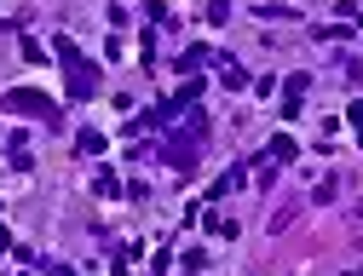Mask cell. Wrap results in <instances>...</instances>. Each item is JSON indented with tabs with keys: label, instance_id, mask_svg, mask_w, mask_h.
Masks as SVG:
<instances>
[{
	"label": "cell",
	"instance_id": "6da1fadb",
	"mask_svg": "<svg viewBox=\"0 0 363 276\" xmlns=\"http://www.w3.org/2000/svg\"><path fill=\"white\" fill-rule=\"evenodd\" d=\"M202 144H208V115H191L185 127H167V144H162V156H167L173 167H191V161L202 156Z\"/></svg>",
	"mask_w": 363,
	"mask_h": 276
},
{
	"label": "cell",
	"instance_id": "7a4b0ae2",
	"mask_svg": "<svg viewBox=\"0 0 363 276\" xmlns=\"http://www.w3.org/2000/svg\"><path fill=\"white\" fill-rule=\"evenodd\" d=\"M58 64H64V75H69V98H93V92H99V64L81 58L75 40H58Z\"/></svg>",
	"mask_w": 363,
	"mask_h": 276
},
{
	"label": "cell",
	"instance_id": "3957f363",
	"mask_svg": "<svg viewBox=\"0 0 363 276\" xmlns=\"http://www.w3.org/2000/svg\"><path fill=\"white\" fill-rule=\"evenodd\" d=\"M0 110H23V115H40V121H58V110L40 98V92H6V98H0Z\"/></svg>",
	"mask_w": 363,
	"mask_h": 276
},
{
	"label": "cell",
	"instance_id": "277c9868",
	"mask_svg": "<svg viewBox=\"0 0 363 276\" xmlns=\"http://www.w3.org/2000/svg\"><path fill=\"white\" fill-rule=\"evenodd\" d=\"M75 150H81V156H99V150H104V132H93V127H86V132L75 138Z\"/></svg>",
	"mask_w": 363,
	"mask_h": 276
},
{
	"label": "cell",
	"instance_id": "5b68a950",
	"mask_svg": "<svg viewBox=\"0 0 363 276\" xmlns=\"http://www.w3.org/2000/svg\"><path fill=\"white\" fill-rule=\"evenodd\" d=\"M306 86H311V81H306V75H289V98H283V110H289V115H294V110H300V92H306Z\"/></svg>",
	"mask_w": 363,
	"mask_h": 276
},
{
	"label": "cell",
	"instance_id": "8992f818",
	"mask_svg": "<svg viewBox=\"0 0 363 276\" xmlns=\"http://www.w3.org/2000/svg\"><path fill=\"white\" fill-rule=\"evenodd\" d=\"M219 75H225V86H231V92H242V81H248V75H242L231 58H219Z\"/></svg>",
	"mask_w": 363,
	"mask_h": 276
},
{
	"label": "cell",
	"instance_id": "52a82bcc",
	"mask_svg": "<svg viewBox=\"0 0 363 276\" xmlns=\"http://www.w3.org/2000/svg\"><path fill=\"white\" fill-rule=\"evenodd\" d=\"M93 190H99V196H121V178H116V173H110V167H104V173H99V178H93Z\"/></svg>",
	"mask_w": 363,
	"mask_h": 276
},
{
	"label": "cell",
	"instance_id": "ba28073f",
	"mask_svg": "<svg viewBox=\"0 0 363 276\" xmlns=\"http://www.w3.org/2000/svg\"><path fill=\"white\" fill-rule=\"evenodd\" d=\"M213 52H208V46H196V52H185V58H179V69H196V64H208Z\"/></svg>",
	"mask_w": 363,
	"mask_h": 276
},
{
	"label": "cell",
	"instance_id": "9c48e42d",
	"mask_svg": "<svg viewBox=\"0 0 363 276\" xmlns=\"http://www.w3.org/2000/svg\"><path fill=\"white\" fill-rule=\"evenodd\" d=\"M352 127H357V132H363V104H352Z\"/></svg>",
	"mask_w": 363,
	"mask_h": 276
},
{
	"label": "cell",
	"instance_id": "30bf717a",
	"mask_svg": "<svg viewBox=\"0 0 363 276\" xmlns=\"http://www.w3.org/2000/svg\"><path fill=\"white\" fill-rule=\"evenodd\" d=\"M357 276H363V270H357Z\"/></svg>",
	"mask_w": 363,
	"mask_h": 276
}]
</instances>
